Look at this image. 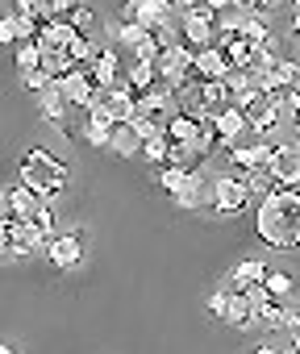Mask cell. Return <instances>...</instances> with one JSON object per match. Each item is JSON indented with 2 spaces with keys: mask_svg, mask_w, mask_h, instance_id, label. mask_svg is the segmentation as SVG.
I'll use <instances>...</instances> for the list:
<instances>
[{
  "mask_svg": "<svg viewBox=\"0 0 300 354\" xmlns=\"http://www.w3.org/2000/svg\"><path fill=\"white\" fill-rule=\"evenodd\" d=\"M254 234L271 250H300V192H275V196H267L259 205Z\"/></svg>",
  "mask_w": 300,
  "mask_h": 354,
  "instance_id": "6da1fadb",
  "label": "cell"
},
{
  "mask_svg": "<svg viewBox=\"0 0 300 354\" xmlns=\"http://www.w3.org/2000/svg\"><path fill=\"white\" fill-rule=\"evenodd\" d=\"M67 175H71V167H67L63 158H55L46 146H34V150H26V158H21V184L34 188L42 201H50V196H59V192L67 188Z\"/></svg>",
  "mask_w": 300,
  "mask_h": 354,
  "instance_id": "7a4b0ae2",
  "label": "cell"
},
{
  "mask_svg": "<svg viewBox=\"0 0 300 354\" xmlns=\"http://www.w3.org/2000/svg\"><path fill=\"white\" fill-rule=\"evenodd\" d=\"M180 38L196 55L217 46V17L209 13V5H184L180 9Z\"/></svg>",
  "mask_w": 300,
  "mask_h": 354,
  "instance_id": "3957f363",
  "label": "cell"
},
{
  "mask_svg": "<svg viewBox=\"0 0 300 354\" xmlns=\"http://www.w3.org/2000/svg\"><path fill=\"white\" fill-rule=\"evenodd\" d=\"M42 246H50V242L38 234L34 221H13V217L0 221V250H5V259H26Z\"/></svg>",
  "mask_w": 300,
  "mask_h": 354,
  "instance_id": "277c9868",
  "label": "cell"
},
{
  "mask_svg": "<svg viewBox=\"0 0 300 354\" xmlns=\"http://www.w3.org/2000/svg\"><path fill=\"white\" fill-rule=\"evenodd\" d=\"M250 205V188H246V175H217L213 180V213L217 217H238Z\"/></svg>",
  "mask_w": 300,
  "mask_h": 354,
  "instance_id": "5b68a950",
  "label": "cell"
},
{
  "mask_svg": "<svg viewBox=\"0 0 300 354\" xmlns=\"http://www.w3.org/2000/svg\"><path fill=\"white\" fill-rule=\"evenodd\" d=\"M176 113H180L176 109V92L155 88V92H142L138 96V117L133 121H146V125H155V129H167Z\"/></svg>",
  "mask_w": 300,
  "mask_h": 354,
  "instance_id": "8992f818",
  "label": "cell"
},
{
  "mask_svg": "<svg viewBox=\"0 0 300 354\" xmlns=\"http://www.w3.org/2000/svg\"><path fill=\"white\" fill-rule=\"evenodd\" d=\"M42 209H46V201L34 188H26V184H13L5 192V217H13V221H34Z\"/></svg>",
  "mask_w": 300,
  "mask_h": 354,
  "instance_id": "52a82bcc",
  "label": "cell"
},
{
  "mask_svg": "<svg viewBox=\"0 0 300 354\" xmlns=\"http://www.w3.org/2000/svg\"><path fill=\"white\" fill-rule=\"evenodd\" d=\"M267 167L279 180V192H296V184H300V146H275V158Z\"/></svg>",
  "mask_w": 300,
  "mask_h": 354,
  "instance_id": "ba28073f",
  "label": "cell"
},
{
  "mask_svg": "<svg viewBox=\"0 0 300 354\" xmlns=\"http://www.w3.org/2000/svg\"><path fill=\"white\" fill-rule=\"evenodd\" d=\"M271 158H275V142H250V146H234L229 150V162H234L238 175H250V171L267 167Z\"/></svg>",
  "mask_w": 300,
  "mask_h": 354,
  "instance_id": "9c48e42d",
  "label": "cell"
},
{
  "mask_svg": "<svg viewBox=\"0 0 300 354\" xmlns=\"http://www.w3.org/2000/svg\"><path fill=\"white\" fill-rule=\"evenodd\" d=\"M171 9L176 5H167V0H129V5H125V21H138L146 30H159V26H167Z\"/></svg>",
  "mask_w": 300,
  "mask_h": 354,
  "instance_id": "30bf717a",
  "label": "cell"
},
{
  "mask_svg": "<svg viewBox=\"0 0 300 354\" xmlns=\"http://www.w3.org/2000/svg\"><path fill=\"white\" fill-rule=\"evenodd\" d=\"M46 259H50L59 271L79 267V259H84V234H63V238H55V242L46 246Z\"/></svg>",
  "mask_w": 300,
  "mask_h": 354,
  "instance_id": "8fae6325",
  "label": "cell"
},
{
  "mask_svg": "<svg viewBox=\"0 0 300 354\" xmlns=\"http://www.w3.org/2000/svg\"><path fill=\"white\" fill-rule=\"evenodd\" d=\"M59 88H63V96H67V104H71V109H92V100L100 96V88H96V80H92V71H75V75H71V80H63Z\"/></svg>",
  "mask_w": 300,
  "mask_h": 354,
  "instance_id": "7c38bea8",
  "label": "cell"
},
{
  "mask_svg": "<svg viewBox=\"0 0 300 354\" xmlns=\"http://www.w3.org/2000/svg\"><path fill=\"white\" fill-rule=\"evenodd\" d=\"M213 121H217V133H221V146H217V150H234V142H238V138H242V133L250 129V121H246V113H242L238 104L221 109V113H217Z\"/></svg>",
  "mask_w": 300,
  "mask_h": 354,
  "instance_id": "4fadbf2b",
  "label": "cell"
},
{
  "mask_svg": "<svg viewBox=\"0 0 300 354\" xmlns=\"http://www.w3.org/2000/svg\"><path fill=\"white\" fill-rule=\"evenodd\" d=\"M279 117H283V109H279L267 92H263V96L246 109V121H250V129H254V133H271V129L279 125Z\"/></svg>",
  "mask_w": 300,
  "mask_h": 354,
  "instance_id": "5bb4252c",
  "label": "cell"
},
{
  "mask_svg": "<svg viewBox=\"0 0 300 354\" xmlns=\"http://www.w3.org/2000/svg\"><path fill=\"white\" fill-rule=\"evenodd\" d=\"M142 146H146V133L138 129V121H121V125H113V146H109V154L129 158V154H142Z\"/></svg>",
  "mask_w": 300,
  "mask_h": 354,
  "instance_id": "9a60e30c",
  "label": "cell"
},
{
  "mask_svg": "<svg viewBox=\"0 0 300 354\" xmlns=\"http://www.w3.org/2000/svg\"><path fill=\"white\" fill-rule=\"evenodd\" d=\"M84 34L71 26V21H50L46 30H42V38H38V46L42 50H75V42H79Z\"/></svg>",
  "mask_w": 300,
  "mask_h": 354,
  "instance_id": "2e32d148",
  "label": "cell"
},
{
  "mask_svg": "<svg viewBox=\"0 0 300 354\" xmlns=\"http://www.w3.org/2000/svg\"><path fill=\"white\" fill-rule=\"evenodd\" d=\"M196 80H200V84H217V80H229V63H225V55H221L217 46L196 55Z\"/></svg>",
  "mask_w": 300,
  "mask_h": 354,
  "instance_id": "e0dca14e",
  "label": "cell"
},
{
  "mask_svg": "<svg viewBox=\"0 0 300 354\" xmlns=\"http://www.w3.org/2000/svg\"><path fill=\"white\" fill-rule=\"evenodd\" d=\"M163 133L171 138V146H192V150H196V138H200V121H196V117H184V113H176V117H171V125H167Z\"/></svg>",
  "mask_w": 300,
  "mask_h": 354,
  "instance_id": "ac0fdd59",
  "label": "cell"
},
{
  "mask_svg": "<svg viewBox=\"0 0 300 354\" xmlns=\"http://www.w3.org/2000/svg\"><path fill=\"white\" fill-rule=\"evenodd\" d=\"M92 80H96L100 92H109V88L121 84V59H117V50H104V55H100V63L92 67Z\"/></svg>",
  "mask_w": 300,
  "mask_h": 354,
  "instance_id": "d6986e66",
  "label": "cell"
},
{
  "mask_svg": "<svg viewBox=\"0 0 300 354\" xmlns=\"http://www.w3.org/2000/svg\"><path fill=\"white\" fill-rule=\"evenodd\" d=\"M263 279H267V267H263L259 259H242V263L234 267V275H229V283H234L238 292H246V288H263Z\"/></svg>",
  "mask_w": 300,
  "mask_h": 354,
  "instance_id": "ffe728a7",
  "label": "cell"
},
{
  "mask_svg": "<svg viewBox=\"0 0 300 354\" xmlns=\"http://www.w3.org/2000/svg\"><path fill=\"white\" fill-rule=\"evenodd\" d=\"M209 196H213V192H209V180H205L200 171H192V175H188V184H184V192L176 196V205H180V209H200Z\"/></svg>",
  "mask_w": 300,
  "mask_h": 354,
  "instance_id": "44dd1931",
  "label": "cell"
},
{
  "mask_svg": "<svg viewBox=\"0 0 300 354\" xmlns=\"http://www.w3.org/2000/svg\"><path fill=\"white\" fill-rule=\"evenodd\" d=\"M67 109H71V104H67V96H63V88H59V84H55L50 92H42V96H38V113H42L50 125H63Z\"/></svg>",
  "mask_w": 300,
  "mask_h": 354,
  "instance_id": "7402d4cb",
  "label": "cell"
},
{
  "mask_svg": "<svg viewBox=\"0 0 300 354\" xmlns=\"http://www.w3.org/2000/svg\"><path fill=\"white\" fill-rule=\"evenodd\" d=\"M246 188H250V196H275L279 192V180H275V175H271V167H259V171H250L246 175Z\"/></svg>",
  "mask_w": 300,
  "mask_h": 354,
  "instance_id": "603a6c76",
  "label": "cell"
},
{
  "mask_svg": "<svg viewBox=\"0 0 300 354\" xmlns=\"http://www.w3.org/2000/svg\"><path fill=\"white\" fill-rule=\"evenodd\" d=\"M117 42H121V46H129V50H138V46H146V42H150V30H146V26H138V21H121V26H117Z\"/></svg>",
  "mask_w": 300,
  "mask_h": 354,
  "instance_id": "cb8c5ba5",
  "label": "cell"
},
{
  "mask_svg": "<svg viewBox=\"0 0 300 354\" xmlns=\"http://www.w3.org/2000/svg\"><path fill=\"white\" fill-rule=\"evenodd\" d=\"M142 158H146V162H163V167H167V158H171V138H167V133L150 138V142L142 146Z\"/></svg>",
  "mask_w": 300,
  "mask_h": 354,
  "instance_id": "d4e9b609",
  "label": "cell"
},
{
  "mask_svg": "<svg viewBox=\"0 0 300 354\" xmlns=\"http://www.w3.org/2000/svg\"><path fill=\"white\" fill-rule=\"evenodd\" d=\"M84 142L109 150V146H113V125H104V121H88V125H84Z\"/></svg>",
  "mask_w": 300,
  "mask_h": 354,
  "instance_id": "484cf974",
  "label": "cell"
},
{
  "mask_svg": "<svg viewBox=\"0 0 300 354\" xmlns=\"http://www.w3.org/2000/svg\"><path fill=\"white\" fill-rule=\"evenodd\" d=\"M263 288H267V296H271V300H279V304H283V296L292 292V275H283V271H267Z\"/></svg>",
  "mask_w": 300,
  "mask_h": 354,
  "instance_id": "4316f807",
  "label": "cell"
},
{
  "mask_svg": "<svg viewBox=\"0 0 300 354\" xmlns=\"http://www.w3.org/2000/svg\"><path fill=\"white\" fill-rule=\"evenodd\" d=\"M234 292H238V288H234V283L225 279V288H217V292L209 296V313L225 321V317H229V300H234Z\"/></svg>",
  "mask_w": 300,
  "mask_h": 354,
  "instance_id": "83f0119b",
  "label": "cell"
},
{
  "mask_svg": "<svg viewBox=\"0 0 300 354\" xmlns=\"http://www.w3.org/2000/svg\"><path fill=\"white\" fill-rule=\"evenodd\" d=\"M259 321H263L267 329H288V321H292V308H283V304L275 300V304H267V308H263V317H259Z\"/></svg>",
  "mask_w": 300,
  "mask_h": 354,
  "instance_id": "f1b7e54d",
  "label": "cell"
},
{
  "mask_svg": "<svg viewBox=\"0 0 300 354\" xmlns=\"http://www.w3.org/2000/svg\"><path fill=\"white\" fill-rule=\"evenodd\" d=\"M159 184H163V192H167V196L176 201V196L184 192V184H188V171H176V167H163V180H159Z\"/></svg>",
  "mask_w": 300,
  "mask_h": 354,
  "instance_id": "f546056e",
  "label": "cell"
},
{
  "mask_svg": "<svg viewBox=\"0 0 300 354\" xmlns=\"http://www.w3.org/2000/svg\"><path fill=\"white\" fill-rule=\"evenodd\" d=\"M67 21H71V26H75V30H79V34L88 38V34H92V26H96V13H92L88 5H75V13H71Z\"/></svg>",
  "mask_w": 300,
  "mask_h": 354,
  "instance_id": "4dcf8cb0",
  "label": "cell"
},
{
  "mask_svg": "<svg viewBox=\"0 0 300 354\" xmlns=\"http://www.w3.org/2000/svg\"><path fill=\"white\" fill-rule=\"evenodd\" d=\"M21 80H26V88H30L34 96H42V92H50V88H55V80H50L46 71H30V75H21Z\"/></svg>",
  "mask_w": 300,
  "mask_h": 354,
  "instance_id": "1f68e13d",
  "label": "cell"
},
{
  "mask_svg": "<svg viewBox=\"0 0 300 354\" xmlns=\"http://www.w3.org/2000/svg\"><path fill=\"white\" fill-rule=\"evenodd\" d=\"M34 225H38V234H42L46 242H55V209H50V205H46V209L34 217Z\"/></svg>",
  "mask_w": 300,
  "mask_h": 354,
  "instance_id": "d6a6232c",
  "label": "cell"
},
{
  "mask_svg": "<svg viewBox=\"0 0 300 354\" xmlns=\"http://www.w3.org/2000/svg\"><path fill=\"white\" fill-rule=\"evenodd\" d=\"M283 117H292V125H300V92H292V96H288V104H283Z\"/></svg>",
  "mask_w": 300,
  "mask_h": 354,
  "instance_id": "836d02e7",
  "label": "cell"
},
{
  "mask_svg": "<svg viewBox=\"0 0 300 354\" xmlns=\"http://www.w3.org/2000/svg\"><path fill=\"white\" fill-rule=\"evenodd\" d=\"M292 34L300 38V5H296V17H292Z\"/></svg>",
  "mask_w": 300,
  "mask_h": 354,
  "instance_id": "e575fe53",
  "label": "cell"
},
{
  "mask_svg": "<svg viewBox=\"0 0 300 354\" xmlns=\"http://www.w3.org/2000/svg\"><path fill=\"white\" fill-rule=\"evenodd\" d=\"M254 354H288V350H275V346H259Z\"/></svg>",
  "mask_w": 300,
  "mask_h": 354,
  "instance_id": "d590c367",
  "label": "cell"
},
{
  "mask_svg": "<svg viewBox=\"0 0 300 354\" xmlns=\"http://www.w3.org/2000/svg\"><path fill=\"white\" fill-rule=\"evenodd\" d=\"M0 354H17V346H13V342H5V346H0Z\"/></svg>",
  "mask_w": 300,
  "mask_h": 354,
  "instance_id": "8d00e7d4",
  "label": "cell"
},
{
  "mask_svg": "<svg viewBox=\"0 0 300 354\" xmlns=\"http://www.w3.org/2000/svg\"><path fill=\"white\" fill-rule=\"evenodd\" d=\"M292 129H296V146H300V125H292Z\"/></svg>",
  "mask_w": 300,
  "mask_h": 354,
  "instance_id": "74e56055",
  "label": "cell"
}]
</instances>
